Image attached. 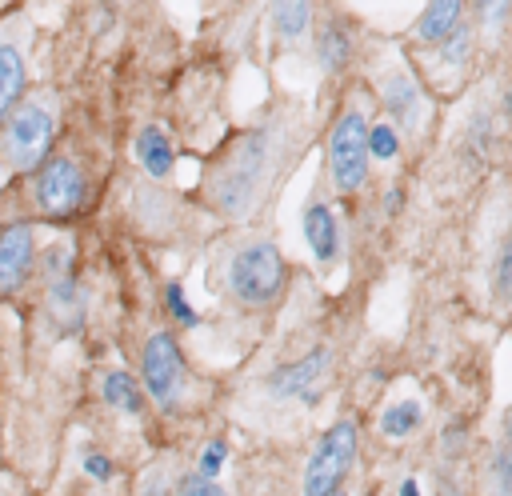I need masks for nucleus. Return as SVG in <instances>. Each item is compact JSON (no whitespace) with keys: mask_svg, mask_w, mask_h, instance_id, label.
Instances as JSON below:
<instances>
[{"mask_svg":"<svg viewBox=\"0 0 512 496\" xmlns=\"http://www.w3.org/2000/svg\"><path fill=\"white\" fill-rule=\"evenodd\" d=\"M272 144H276L272 128H252L224 148V156L208 180V192H212L220 212L244 216L256 204V196L268 180V168H272Z\"/></svg>","mask_w":512,"mask_h":496,"instance_id":"f257e3e1","label":"nucleus"},{"mask_svg":"<svg viewBox=\"0 0 512 496\" xmlns=\"http://www.w3.org/2000/svg\"><path fill=\"white\" fill-rule=\"evenodd\" d=\"M288 284V260L276 240H248L228 260V292L244 308H268Z\"/></svg>","mask_w":512,"mask_h":496,"instance_id":"f03ea898","label":"nucleus"},{"mask_svg":"<svg viewBox=\"0 0 512 496\" xmlns=\"http://www.w3.org/2000/svg\"><path fill=\"white\" fill-rule=\"evenodd\" d=\"M52 136H56L52 104L44 96H28L0 124V156H4V164L12 172H36L48 160Z\"/></svg>","mask_w":512,"mask_h":496,"instance_id":"7ed1b4c3","label":"nucleus"},{"mask_svg":"<svg viewBox=\"0 0 512 496\" xmlns=\"http://www.w3.org/2000/svg\"><path fill=\"white\" fill-rule=\"evenodd\" d=\"M368 112L348 104L328 128V180L340 196H352L368 180Z\"/></svg>","mask_w":512,"mask_h":496,"instance_id":"20e7f679","label":"nucleus"},{"mask_svg":"<svg viewBox=\"0 0 512 496\" xmlns=\"http://www.w3.org/2000/svg\"><path fill=\"white\" fill-rule=\"evenodd\" d=\"M88 204V176L72 156H48L32 176V208L48 220H68Z\"/></svg>","mask_w":512,"mask_h":496,"instance_id":"39448f33","label":"nucleus"},{"mask_svg":"<svg viewBox=\"0 0 512 496\" xmlns=\"http://www.w3.org/2000/svg\"><path fill=\"white\" fill-rule=\"evenodd\" d=\"M356 444H360V428L356 420H336L320 444L312 448L308 464H304V496H332L340 492L352 460H356Z\"/></svg>","mask_w":512,"mask_h":496,"instance_id":"423d86ee","label":"nucleus"},{"mask_svg":"<svg viewBox=\"0 0 512 496\" xmlns=\"http://www.w3.org/2000/svg\"><path fill=\"white\" fill-rule=\"evenodd\" d=\"M140 372H144L148 396L164 412H172L176 400H180V392H184L188 364H184V352H180V344H176V336L168 328H160V332H152L144 340V348H140Z\"/></svg>","mask_w":512,"mask_h":496,"instance_id":"0eeeda50","label":"nucleus"},{"mask_svg":"<svg viewBox=\"0 0 512 496\" xmlns=\"http://www.w3.org/2000/svg\"><path fill=\"white\" fill-rule=\"evenodd\" d=\"M328 364H332V348H312L300 360H288L280 368L268 372V392L280 400H304L316 404L324 396V380H328Z\"/></svg>","mask_w":512,"mask_h":496,"instance_id":"6e6552de","label":"nucleus"},{"mask_svg":"<svg viewBox=\"0 0 512 496\" xmlns=\"http://www.w3.org/2000/svg\"><path fill=\"white\" fill-rule=\"evenodd\" d=\"M36 268V236L28 220H12L0 228V300H12Z\"/></svg>","mask_w":512,"mask_h":496,"instance_id":"1a4fd4ad","label":"nucleus"},{"mask_svg":"<svg viewBox=\"0 0 512 496\" xmlns=\"http://www.w3.org/2000/svg\"><path fill=\"white\" fill-rule=\"evenodd\" d=\"M300 228H304V240H308V252L316 256V264L328 268L340 256V224H336L332 208L320 204V200H312L304 208V216H300Z\"/></svg>","mask_w":512,"mask_h":496,"instance_id":"9d476101","label":"nucleus"},{"mask_svg":"<svg viewBox=\"0 0 512 496\" xmlns=\"http://www.w3.org/2000/svg\"><path fill=\"white\" fill-rule=\"evenodd\" d=\"M312 52H316L320 72H328V76L344 72L348 60H352V28H348V20L328 16V20L320 24V32H316V48H312Z\"/></svg>","mask_w":512,"mask_h":496,"instance_id":"9b49d317","label":"nucleus"},{"mask_svg":"<svg viewBox=\"0 0 512 496\" xmlns=\"http://www.w3.org/2000/svg\"><path fill=\"white\" fill-rule=\"evenodd\" d=\"M384 112L400 128H416L420 124V88H416V80L408 72H392L384 80Z\"/></svg>","mask_w":512,"mask_h":496,"instance_id":"f8f14e48","label":"nucleus"},{"mask_svg":"<svg viewBox=\"0 0 512 496\" xmlns=\"http://www.w3.org/2000/svg\"><path fill=\"white\" fill-rule=\"evenodd\" d=\"M460 16H464V4L460 0H436V4H428L420 12V20H416V40L428 44V48H440L464 24Z\"/></svg>","mask_w":512,"mask_h":496,"instance_id":"ddd939ff","label":"nucleus"},{"mask_svg":"<svg viewBox=\"0 0 512 496\" xmlns=\"http://www.w3.org/2000/svg\"><path fill=\"white\" fill-rule=\"evenodd\" d=\"M28 88V72H24V52L12 40H0V124L8 120V112L24 100Z\"/></svg>","mask_w":512,"mask_h":496,"instance_id":"4468645a","label":"nucleus"},{"mask_svg":"<svg viewBox=\"0 0 512 496\" xmlns=\"http://www.w3.org/2000/svg\"><path fill=\"white\" fill-rule=\"evenodd\" d=\"M136 160L144 164V172L148 176H168L172 172V164H176V148H172V140H168V132L164 128H156V124H148L140 136H136Z\"/></svg>","mask_w":512,"mask_h":496,"instance_id":"2eb2a0df","label":"nucleus"},{"mask_svg":"<svg viewBox=\"0 0 512 496\" xmlns=\"http://www.w3.org/2000/svg\"><path fill=\"white\" fill-rule=\"evenodd\" d=\"M100 396L112 404V408H120V412H128V416H140L144 412V388L136 384V376H128V372H120V368H112V372H104L100 376Z\"/></svg>","mask_w":512,"mask_h":496,"instance_id":"dca6fc26","label":"nucleus"},{"mask_svg":"<svg viewBox=\"0 0 512 496\" xmlns=\"http://www.w3.org/2000/svg\"><path fill=\"white\" fill-rule=\"evenodd\" d=\"M424 424V404L420 400H396V404H388L384 412H380V432L384 436H412L416 428Z\"/></svg>","mask_w":512,"mask_h":496,"instance_id":"f3484780","label":"nucleus"},{"mask_svg":"<svg viewBox=\"0 0 512 496\" xmlns=\"http://www.w3.org/2000/svg\"><path fill=\"white\" fill-rule=\"evenodd\" d=\"M272 28L292 44L304 40V32L312 28V4H272Z\"/></svg>","mask_w":512,"mask_h":496,"instance_id":"a211bd4d","label":"nucleus"},{"mask_svg":"<svg viewBox=\"0 0 512 496\" xmlns=\"http://www.w3.org/2000/svg\"><path fill=\"white\" fill-rule=\"evenodd\" d=\"M484 496H512V444L492 448L484 464Z\"/></svg>","mask_w":512,"mask_h":496,"instance_id":"6ab92c4d","label":"nucleus"},{"mask_svg":"<svg viewBox=\"0 0 512 496\" xmlns=\"http://www.w3.org/2000/svg\"><path fill=\"white\" fill-rule=\"evenodd\" d=\"M164 308H168V316L176 320V328H196V324H200V312L188 304V296H184V284H180V280H172V284L164 288Z\"/></svg>","mask_w":512,"mask_h":496,"instance_id":"aec40b11","label":"nucleus"},{"mask_svg":"<svg viewBox=\"0 0 512 496\" xmlns=\"http://www.w3.org/2000/svg\"><path fill=\"white\" fill-rule=\"evenodd\" d=\"M492 292L504 308H512V232L504 236V248L496 256V276H492Z\"/></svg>","mask_w":512,"mask_h":496,"instance_id":"412c9836","label":"nucleus"},{"mask_svg":"<svg viewBox=\"0 0 512 496\" xmlns=\"http://www.w3.org/2000/svg\"><path fill=\"white\" fill-rule=\"evenodd\" d=\"M396 152H400L396 128H392V124H372V128H368V156H376V160H396Z\"/></svg>","mask_w":512,"mask_h":496,"instance_id":"4be33fe9","label":"nucleus"},{"mask_svg":"<svg viewBox=\"0 0 512 496\" xmlns=\"http://www.w3.org/2000/svg\"><path fill=\"white\" fill-rule=\"evenodd\" d=\"M436 52H440V60H444V64H456V68H460V64L472 56V28H468V24H460V28H456V32H452Z\"/></svg>","mask_w":512,"mask_h":496,"instance_id":"5701e85b","label":"nucleus"},{"mask_svg":"<svg viewBox=\"0 0 512 496\" xmlns=\"http://www.w3.org/2000/svg\"><path fill=\"white\" fill-rule=\"evenodd\" d=\"M224 456H228V444L216 436V440H208L204 448H200V456H196V476H204V480H216V472L224 468Z\"/></svg>","mask_w":512,"mask_h":496,"instance_id":"b1692460","label":"nucleus"},{"mask_svg":"<svg viewBox=\"0 0 512 496\" xmlns=\"http://www.w3.org/2000/svg\"><path fill=\"white\" fill-rule=\"evenodd\" d=\"M180 496H228L216 480H204V476H180Z\"/></svg>","mask_w":512,"mask_h":496,"instance_id":"393cba45","label":"nucleus"},{"mask_svg":"<svg viewBox=\"0 0 512 496\" xmlns=\"http://www.w3.org/2000/svg\"><path fill=\"white\" fill-rule=\"evenodd\" d=\"M84 472H88L92 480H112L116 464H112L104 452H88V456H84Z\"/></svg>","mask_w":512,"mask_h":496,"instance_id":"a878e982","label":"nucleus"},{"mask_svg":"<svg viewBox=\"0 0 512 496\" xmlns=\"http://www.w3.org/2000/svg\"><path fill=\"white\" fill-rule=\"evenodd\" d=\"M400 496H420V484H416V480H404V484H400Z\"/></svg>","mask_w":512,"mask_h":496,"instance_id":"bb28decb","label":"nucleus"},{"mask_svg":"<svg viewBox=\"0 0 512 496\" xmlns=\"http://www.w3.org/2000/svg\"><path fill=\"white\" fill-rule=\"evenodd\" d=\"M504 112H508V120H512V88L504 92Z\"/></svg>","mask_w":512,"mask_h":496,"instance_id":"cd10ccee","label":"nucleus"},{"mask_svg":"<svg viewBox=\"0 0 512 496\" xmlns=\"http://www.w3.org/2000/svg\"><path fill=\"white\" fill-rule=\"evenodd\" d=\"M332 496H344V492H332Z\"/></svg>","mask_w":512,"mask_h":496,"instance_id":"c85d7f7f","label":"nucleus"},{"mask_svg":"<svg viewBox=\"0 0 512 496\" xmlns=\"http://www.w3.org/2000/svg\"><path fill=\"white\" fill-rule=\"evenodd\" d=\"M508 12H512V8H508Z\"/></svg>","mask_w":512,"mask_h":496,"instance_id":"c756f323","label":"nucleus"}]
</instances>
